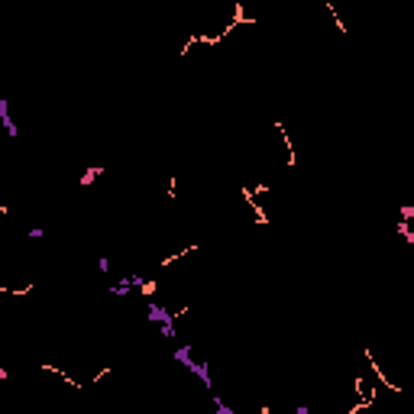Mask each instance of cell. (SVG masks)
I'll return each instance as SVG.
<instances>
[{"instance_id": "6da1fadb", "label": "cell", "mask_w": 414, "mask_h": 414, "mask_svg": "<svg viewBox=\"0 0 414 414\" xmlns=\"http://www.w3.org/2000/svg\"><path fill=\"white\" fill-rule=\"evenodd\" d=\"M0 126H3V133H7L10 139L20 136V123H16L13 113H10V101H7V97H0Z\"/></svg>"}, {"instance_id": "52a82bcc", "label": "cell", "mask_w": 414, "mask_h": 414, "mask_svg": "<svg viewBox=\"0 0 414 414\" xmlns=\"http://www.w3.org/2000/svg\"><path fill=\"white\" fill-rule=\"evenodd\" d=\"M214 408H217V414H233V408H230L227 401L220 398V395H214Z\"/></svg>"}, {"instance_id": "8fae6325", "label": "cell", "mask_w": 414, "mask_h": 414, "mask_svg": "<svg viewBox=\"0 0 414 414\" xmlns=\"http://www.w3.org/2000/svg\"><path fill=\"white\" fill-rule=\"evenodd\" d=\"M97 269H101V272L107 275V272H110V259H97Z\"/></svg>"}, {"instance_id": "30bf717a", "label": "cell", "mask_w": 414, "mask_h": 414, "mask_svg": "<svg viewBox=\"0 0 414 414\" xmlns=\"http://www.w3.org/2000/svg\"><path fill=\"white\" fill-rule=\"evenodd\" d=\"M142 295H146V298L156 295V281H142Z\"/></svg>"}, {"instance_id": "8992f818", "label": "cell", "mask_w": 414, "mask_h": 414, "mask_svg": "<svg viewBox=\"0 0 414 414\" xmlns=\"http://www.w3.org/2000/svg\"><path fill=\"white\" fill-rule=\"evenodd\" d=\"M101 175H104V165H94V168H87V172L78 178V185H81V188H91L94 178H101Z\"/></svg>"}, {"instance_id": "277c9868", "label": "cell", "mask_w": 414, "mask_h": 414, "mask_svg": "<svg viewBox=\"0 0 414 414\" xmlns=\"http://www.w3.org/2000/svg\"><path fill=\"white\" fill-rule=\"evenodd\" d=\"M172 356H175V362H181V366L188 369L191 362H194V346H191V343H181V346H175Z\"/></svg>"}, {"instance_id": "3957f363", "label": "cell", "mask_w": 414, "mask_h": 414, "mask_svg": "<svg viewBox=\"0 0 414 414\" xmlns=\"http://www.w3.org/2000/svg\"><path fill=\"white\" fill-rule=\"evenodd\" d=\"M188 372L194 375L204 388H214V375H211V369H207V362H197V359H194L191 366H188Z\"/></svg>"}, {"instance_id": "ba28073f", "label": "cell", "mask_w": 414, "mask_h": 414, "mask_svg": "<svg viewBox=\"0 0 414 414\" xmlns=\"http://www.w3.org/2000/svg\"><path fill=\"white\" fill-rule=\"evenodd\" d=\"M398 220H408V223H411V220H414V204H405V207H398Z\"/></svg>"}, {"instance_id": "7a4b0ae2", "label": "cell", "mask_w": 414, "mask_h": 414, "mask_svg": "<svg viewBox=\"0 0 414 414\" xmlns=\"http://www.w3.org/2000/svg\"><path fill=\"white\" fill-rule=\"evenodd\" d=\"M146 321H149V324H165V321H178V314L168 311V307H162V304H156V301H149Z\"/></svg>"}, {"instance_id": "9c48e42d", "label": "cell", "mask_w": 414, "mask_h": 414, "mask_svg": "<svg viewBox=\"0 0 414 414\" xmlns=\"http://www.w3.org/2000/svg\"><path fill=\"white\" fill-rule=\"evenodd\" d=\"M26 236H29V240H46V230H42V227H29Z\"/></svg>"}, {"instance_id": "5b68a950", "label": "cell", "mask_w": 414, "mask_h": 414, "mask_svg": "<svg viewBox=\"0 0 414 414\" xmlns=\"http://www.w3.org/2000/svg\"><path fill=\"white\" fill-rule=\"evenodd\" d=\"M133 288H136V285H133V278H120L117 285H107V295H113V298H126Z\"/></svg>"}]
</instances>
